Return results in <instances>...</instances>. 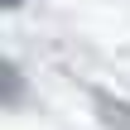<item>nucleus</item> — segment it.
Wrapping results in <instances>:
<instances>
[{
	"mask_svg": "<svg viewBox=\"0 0 130 130\" xmlns=\"http://www.w3.org/2000/svg\"><path fill=\"white\" fill-rule=\"evenodd\" d=\"M10 5H19V0H10Z\"/></svg>",
	"mask_w": 130,
	"mask_h": 130,
	"instance_id": "1",
	"label": "nucleus"
}]
</instances>
